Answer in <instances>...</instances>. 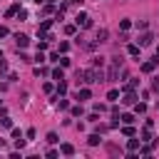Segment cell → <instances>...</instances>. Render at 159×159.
Returning a JSON list of instances; mask_svg holds the SVG:
<instances>
[{
	"mask_svg": "<svg viewBox=\"0 0 159 159\" xmlns=\"http://www.w3.org/2000/svg\"><path fill=\"white\" fill-rule=\"evenodd\" d=\"M75 23H77L80 27H89V25H92V20H89V15H85V12H80V15L75 18Z\"/></svg>",
	"mask_w": 159,
	"mask_h": 159,
	"instance_id": "1",
	"label": "cell"
},
{
	"mask_svg": "<svg viewBox=\"0 0 159 159\" xmlns=\"http://www.w3.org/2000/svg\"><path fill=\"white\" fill-rule=\"evenodd\" d=\"M15 45H18V47H27V45H30V40H27L25 35H20V32H18V35H15Z\"/></svg>",
	"mask_w": 159,
	"mask_h": 159,
	"instance_id": "2",
	"label": "cell"
},
{
	"mask_svg": "<svg viewBox=\"0 0 159 159\" xmlns=\"http://www.w3.org/2000/svg\"><path fill=\"white\" fill-rule=\"evenodd\" d=\"M152 40H154V37H152V32H144V35L139 37V47H144V45H152Z\"/></svg>",
	"mask_w": 159,
	"mask_h": 159,
	"instance_id": "3",
	"label": "cell"
},
{
	"mask_svg": "<svg viewBox=\"0 0 159 159\" xmlns=\"http://www.w3.org/2000/svg\"><path fill=\"white\" fill-rule=\"evenodd\" d=\"M122 102H124V105H134V102H137V97H134V92H132V89L124 95V100H122Z\"/></svg>",
	"mask_w": 159,
	"mask_h": 159,
	"instance_id": "4",
	"label": "cell"
},
{
	"mask_svg": "<svg viewBox=\"0 0 159 159\" xmlns=\"http://www.w3.org/2000/svg\"><path fill=\"white\" fill-rule=\"evenodd\" d=\"M89 95H92V92L85 87V89H80V92H77V100H89Z\"/></svg>",
	"mask_w": 159,
	"mask_h": 159,
	"instance_id": "5",
	"label": "cell"
},
{
	"mask_svg": "<svg viewBox=\"0 0 159 159\" xmlns=\"http://www.w3.org/2000/svg\"><path fill=\"white\" fill-rule=\"evenodd\" d=\"M154 60H152V62H144V65H142V72H152V70H154Z\"/></svg>",
	"mask_w": 159,
	"mask_h": 159,
	"instance_id": "6",
	"label": "cell"
},
{
	"mask_svg": "<svg viewBox=\"0 0 159 159\" xmlns=\"http://www.w3.org/2000/svg\"><path fill=\"white\" fill-rule=\"evenodd\" d=\"M139 144H142V139H129V152L139 149Z\"/></svg>",
	"mask_w": 159,
	"mask_h": 159,
	"instance_id": "7",
	"label": "cell"
},
{
	"mask_svg": "<svg viewBox=\"0 0 159 159\" xmlns=\"http://www.w3.org/2000/svg\"><path fill=\"white\" fill-rule=\"evenodd\" d=\"M62 154H75V147L72 144H62Z\"/></svg>",
	"mask_w": 159,
	"mask_h": 159,
	"instance_id": "8",
	"label": "cell"
},
{
	"mask_svg": "<svg viewBox=\"0 0 159 159\" xmlns=\"http://www.w3.org/2000/svg\"><path fill=\"white\" fill-rule=\"evenodd\" d=\"M0 124H3V127H8V129L12 127V122H10V117H5V114H3V117H0Z\"/></svg>",
	"mask_w": 159,
	"mask_h": 159,
	"instance_id": "9",
	"label": "cell"
},
{
	"mask_svg": "<svg viewBox=\"0 0 159 159\" xmlns=\"http://www.w3.org/2000/svg\"><path fill=\"white\" fill-rule=\"evenodd\" d=\"M107 100H112V102H114V100H119V92H117V89H109V95H107Z\"/></svg>",
	"mask_w": 159,
	"mask_h": 159,
	"instance_id": "10",
	"label": "cell"
},
{
	"mask_svg": "<svg viewBox=\"0 0 159 159\" xmlns=\"http://www.w3.org/2000/svg\"><path fill=\"white\" fill-rule=\"evenodd\" d=\"M105 40H107V30H100L97 32V42H105Z\"/></svg>",
	"mask_w": 159,
	"mask_h": 159,
	"instance_id": "11",
	"label": "cell"
},
{
	"mask_svg": "<svg viewBox=\"0 0 159 159\" xmlns=\"http://www.w3.org/2000/svg\"><path fill=\"white\" fill-rule=\"evenodd\" d=\"M65 92H67V85L60 80V85H57V95H65Z\"/></svg>",
	"mask_w": 159,
	"mask_h": 159,
	"instance_id": "12",
	"label": "cell"
},
{
	"mask_svg": "<svg viewBox=\"0 0 159 159\" xmlns=\"http://www.w3.org/2000/svg\"><path fill=\"white\" fill-rule=\"evenodd\" d=\"M47 142H50V144H57L60 139H57V134H55V132H50V134H47Z\"/></svg>",
	"mask_w": 159,
	"mask_h": 159,
	"instance_id": "13",
	"label": "cell"
},
{
	"mask_svg": "<svg viewBox=\"0 0 159 159\" xmlns=\"http://www.w3.org/2000/svg\"><path fill=\"white\" fill-rule=\"evenodd\" d=\"M119 27H122V30H129V27H132V23H129V20H119Z\"/></svg>",
	"mask_w": 159,
	"mask_h": 159,
	"instance_id": "14",
	"label": "cell"
},
{
	"mask_svg": "<svg viewBox=\"0 0 159 159\" xmlns=\"http://www.w3.org/2000/svg\"><path fill=\"white\" fill-rule=\"evenodd\" d=\"M122 122H124V124H132L134 117H132V114H122Z\"/></svg>",
	"mask_w": 159,
	"mask_h": 159,
	"instance_id": "15",
	"label": "cell"
},
{
	"mask_svg": "<svg viewBox=\"0 0 159 159\" xmlns=\"http://www.w3.org/2000/svg\"><path fill=\"white\" fill-rule=\"evenodd\" d=\"M89 144H92V147H95V144H100V134H89Z\"/></svg>",
	"mask_w": 159,
	"mask_h": 159,
	"instance_id": "16",
	"label": "cell"
},
{
	"mask_svg": "<svg viewBox=\"0 0 159 159\" xmlns=\"http://www.w3.org/2000/svg\"><path fill=\"white\" fill-rule=\"evenodd\" d=\"M50 25H52V20H45V23L40 25V30H42V32H45V30H50Z\"/></svg>",
	"mask_w": 159,
	"mask_h": 159,
	"instance_id": "17",
	"label": "cell"
},
{
	"mask_svg": "<svg viewBox=\"0 0 159 159\" xmlns=\"http://www.w3.org/2000/svg\"><path fill=\"white\" fill-rule=\"evenodd\" d=\"M129 55H139V45H129Z\"/></svg>",
	"mask_w": 159,
	"mask_h": 159,
	"instance_id": "18",
	"label": "cell"
},
{
	"mask_svg": "<svg viewBox=\"0 0 159 159\" xmlns=\"http://www.w3.org/2000/svg\"><path fill=\"white\" fill-rule=\"evenodd\" d=\"M57 62H60V67H67V65H70V57H60Z\"/></svg>",
	"mask_w": 159,
	"mask_h": 159,
	"instance_id": "19",
	"label": "cell"
},
{
	"mask_svg": "<svg viewBox=\"0 0 159 159\" xmlns=\"http://www.w3.org/2000/svg\"><path fill=\"white\" fill-rule=\"evenodd\" d=\"M18 10H20V8H18V5H12V8L8 10V18H12V15H15V12H18Z\"/></svg>",
	"mask_w": 159,
	"mask_h": 159,
	"instance_id": "20",
	"label": "cell"
},
{
	"mask_svg": "<svg viewBox=\"0 0 159 159\" xmlns=\"http://www.w3.org/2000/svg\"><path fill=\"white\" fill-rule=\"evenodd\" d=\"M52 77H55V80L60 82V80H62V70H55V72H52Z\"/></svg>",
	"mask_w": 159,
	"mask_h": 159,
	"instance_id": "21",
	"label": "cell"
},
{
	"mask_svg": "<svg viewBox=\"0 0 159 159\" xmlns=\"http://www.w3.org/2000/svg\"><path fill=\"white\" fill-rule=\"evenodd\" d=\"M5 67H8V62H5L3 57H0V70H5Z\"/></svg>",
	"mask_w": 159,
	"mask_h": 159,
	"instance_id": "22",
	"label": "cell"
},
{
	"mask_svg": "<svg viewBox=\"0 0 159 159\" xmlns=\"http://www.w3.org/2000/svg\"><path fill=\"white\" fill-rule=\"evenodd\" d=\"M70 3H75V5H82V0H70Z\"/></svg>",
	"mask_w": 159,
	"mask_h": 159,
	"instance_id": "23",
	"label": "cell"
},
{
	"mask_svg": "<svg viewBox=\"0 0 159 159\" xmlns=\"http://www.w3.org/2000/svg\"><path fill=\"white\" fill-rule=\"evenodd\" d=\"M35 3H37V5H42V3H45V0H35Z\"/></svg>",
	"mask_w": 159,
	"mask_h": 159,
	"instance_id": "24",
	"label": "cell"
},
{
	"mask_svg": "<svg viewBox=\"0 0 159 159\" xmlns=\"http://www.w3.org/2000/svg\"><path fill=\"white\" fill-rule=\"evenodd\" d=\"M0 57H3V50H0Z\"/></svg>",
	"mask_w": 159,
	"mask_h": 159,
	"instance_id": "25",
	"label": "cell"
},
{
	"mask_svg": "<svg viewBox=\"0 0 159 159\" xmlns=\"http://www.w3.org/2000/svg\"><path fill=\"white\" fill-rule=\"evenodd\" d=\"M157 55H159V50H157Z\"/></svg>",
	"mask_w": 159,
	"mask_h": 159,
	"instance_id": "26",
	"label": "cell"
}]
</instances>
